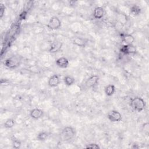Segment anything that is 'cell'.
I'll use <instances>...</instances> for the list:
<instances>
[{
  "label": "cell",
  "mask_w": 149,
  "mask_h": 149,
  "mask_svg": "<svg viewBox=\"0 0 149 149\" xmlns=\"http://www.w3.org/2000/svg\"><path fill=\"white\" fill-rule=\"evenodd\" d=\"M88 42V40L85 38H82L80 37H76L73 38L72 42L76 46L79 47L84 48L86 46Z\"/></svg>",
  "instance_id": "8fae6325"
},
{
  "label": "cell",
  "mask_w": 149,
  "mask_h": 149,
  "mask_svg": "<svg viewBox=\"0 0 149 149\" xmlns=\"http://www.w3.org/2000/svg\"><path fill=\"white\" fill-rule=\"evenodd\" d=\"M76 136V130L74 127L70 126H67L63 127L60 133V137L63 141H69L72 140Z\"/></svg>",
  "instance_id": "6da1fadb"
},
{
  "label": "cell",
  "mask_w": 149,
  "mask_h": 149,
  "mask_svg": "<svg viewBox=\"0 0 149 149\" xmlns=\"http://www.w3.org/2000/svg\"><path fill=\"white\" fill-rule=\"evenodd\" d=\"M15 120L13 118H8L4 122L3 126L6 129H10V128H12L15 126Z\"/></svg>",
  "instance_id": "d6986e66"
},
{
  "label": "cell",
  "mask_w": 149,
  "mask_h": 149,
  "mask_svg": "<svg viewBox=\"0 0 149 149\" xmlns=\"http://www.w3.org/2000/svg\"><path fill=\"white\" fill-rule=\"evenodd\" d=\"M5 6L3 5V4H1L0 5V17L2 18L3 16V14L5 13Z\"/></svg>",
  "instance_id": "603a6c76"
},
{
  "label": "cell",
  "mask_w": 149,
  "mask_h": 149,
  "mask_svg": "<svg viewBox=\"0 0 149 149\" xmlns=\"http://www.w3.org/2000/svg\"><path fill=\"white\" fill-rule=\"evenodd\" d=\"M122 41L125 44H133L134 42V37L130 34H122L120 35Z\"/></svg>",
  "instance_id": "5bb4252c"
},
{
  "label": "cell",
  "mask_w": 149,
  "mask_h": 149,
  "mask_svg": "<svg viewBox=\"0 0 149 149\" xmlns=\"http://www.w3.org/2000/svg\"><path fill=\"white\" fill-rule=\"evenodd\" d=\"M86 148H91V149H100V147L99 144L95 143H91L86 144L85 146Z\"/></svg>",
  "instance_id": "44dd1931"
},
{
  "label": "cell",
  "mask_w": 149,
  "mask_h": 149,
  "mask_svg": "<svg viewBox=\"0 0 149 149\" xmlns=\"http://www.w3.org/2000/svg\"><path fill=\"white\" fill-rule=\"evenodd\" d=\"M12 141L13 148H14L15 149H18V148H20V147L22 146V143L18 139L13 136L12 138Z\"/></svg>",
  "instance_id": "ffe728a7"
},
{
  "label": "cell",
  "mask_w": 149,
  "mask_h": 149,
  "mask_svg": "<svg viewBox=\"0 0 149 149\" xmlns=\"http://www.w3.org/2000/svg\"><path fill=\"white\" fill-rule=\"evenodd\" d=\"M142 130L144 134L148 136L149 133V123L148 122H146L142 125Z\"/></svg>",
  "instance_id": "7402d4cb"
},
{
  "label": "cell",
  "mask_w": 149,
  "mask_h": 149,
  "mask_svg": "<svg viewBox=\"0 0 149 149\" xmlns=\"http://www.w3.org/2000/svg\"><path fill=\"white\" fill-rule=\"evenodd\" d=\"M104 9L101 6H97L94 9L93 15L95 19H101L104 17Z\"/></svg>",
  "instance_id": "4fadbf2b"
},
{
  "label": "cell",
  "mask_w": 149,
  "mask_h": 149,
  "mask_svg": "<svg viewBox=\"0 0 149 149\" xmlns=\"http://www.w3.org/2000/svg\"><path fill=\"white\" fill-rule=\"evenodd\" d=\"M77 1H69V5L70 6H74L77 4Z\"/></svg>",
  "instance_id": "d4e9b609"
},
{
  "label": "cell",
  "mask_w": 149,
  "mask_h": 149,
  "mask_svg": "<svg viewBox=\"0 0 149 149\" xmlns=\"http://www.w3.org/2000/svg\"><path fill=\"white\" fill-rule=\"evenodd\" d=\"M63 82L65 85L67 86H71L75 83V79L73 77L67 75L64 77L63 78Z\"/></svg>",
  "instance_id": "2e32d148"
},
{
  "label": "cell",
  "mask_w": 149,
  "mask_h": 149,
  "mask_svg": "<svg viewBox=\"0 0 149 149\" xmlns=\"http://www.w3.org/2000/svg\"><path fill=\"white\" fill-rule=\"evenodd\" d=\"M132 148H139V147L137 146V144H133V146H132Z\"/></svg>",
  "instance_id": "484cf974"
},
{
  "label": "cell",
  "mask_w": 149,
  "mask_h": 149,
  "mask_svg": "<svg viewBox=\"0 0 149 149\" xmlns=\"http://www.w3.org/2000/svg\"><path fill=\"white\" fill-rule=\"evenodd\" d=\"M141 12V8L137 5H133L130 8V12L134 16H138Z\"/></svg>",
  "instance_id": "e0dca14e"
},
{
  "label": "cell",
  "mask_w": 149,
  "mask_h": 149,
  "mask_svg": "<svg viewBox=\"0 0 149 149\" xmlns=\"http://www.w3.org/2000/svg\"><path fill=\"white\" fill-rule=\"evenodd\" d=\"M120 52L125 55L136 54L137 49L133 44H125L120 48Z\"/></svg>",
  "instance_id": "5b68a950"
},
{
  "label": "cell",
  "mask_w": 149,
  "mask_h": 149,
  "mask_svg": "<svg viewBox=\"0 0 149 149\" xmlns=\"http://www.w3.org/2000/svg\"><path fill=\"white\" fill-rule=\"evenodd\" d=\"M48 133L45 132V131H42L38 133L37 136V139L38 141H45L48 137Z\"/></svg>",
  "instance_id": "ac0fdd59"
},
{
  "label": "cell",
  "mask_w": 149,
  "mask_h": 149,
  "mask_svg": "<svg viewBox=\"0 0 149 149\" xmlns=\"http://www.w3.org/2000/svg\"><path fill=\"white\" fill-rule=\"evenodd\" d=\"M55 63H56V65H57V66H58L60 68H62V69L68 68L69 65V60L66 57H64V56H62V57L58 58L56 60Z\"/></svg>",
  "instance_id": "7c38bea8"
},
{
  "label": "cell",
  "mask_w": 149,
  "mask_h": 149,
  "mask_svg": "<svg viewBox=\"0 0 149 149\" xmlns=\"http://www.w3.org/2000/svg\"><path fill=\"white\" fill-rule=\"evenodd\" d=\"M62 45H63L62 42H61L60 41H58V40L52 42L51 43V44L50 45L48 51L52 54L56 53L61 49Z\"/></svg>",
  "instance_id": "ba28073f"
},
{
  "label": "cell",
  "mask_w": 149,
  "mask_h": 149,
  "mask_svg": "<svg viewBox=\"0 0 149 149\" xmlns=\"http://www.w3.org/2000/svg\"><path fill=\"white\" fill-rule=\"evenodd\" d=\"M100 77L97 75H92L90 76L85 81L84 85L86 88H93L98 83Z\"/></svg>",
  "instance_id": "52a82bcc"
},
{
  "label": "cell",
  "mask_w": 149,
  "mask_h": 149,
  "mask_svg": "<svg viewBox=\"0 0 149 149\" xmlns=\"http://www.w3.org/2000/svg\"><path fill=\"white\" fill-rule=\"evenodd\" d=\"M29 115L33 119H38L43 116L44 111L41 109L36 108L30 111Z\"/></svg>",
  "instance_id": "9c48e42d"
},
{
  "label": "cell",
  "mask_w": 149,
  "mask_h": 149,
  "mask_svg": "<svg viewBox=\"0 0 149 149\" xmlns=\"http://www.w3.org/2000/svg\"><path fill=\"white\" fill-rule=\"evenodd\" d=\"M107 117L111 122H118L121 121L122 119V114L116 110L110 111L107 115Z\"/></svg>",
  "instance_id": "8992f818"
},
{
  "label": "cell",
  "mask_w": 149,
  "mask_h": 149,
  "mask_svg": "<svg viewBox=\"0 0 149 149\" xmlns=\"http://www.w3.org/2000/svg\"><path fill=\"white\" fill-rule=\"evenodd\" d=\"M61 21L57 16H52L50 18L47 24V27L51 30L59 29L61 26Z\"/></svg>",
  "instance_id": "277c9868"
},
{
  "label": "cell",
  "mask_w": 149,
  "mask_h": 149,
  "mask_svg": "<svg viewBox=\"0 0 149 149\" xmlns=\"http://www.w3.org/2000/svg\"><path fill=\"white\" fill-rule=\"evenodd\" d=\"M4 65L9 69H15L19 66L20 64V61L19 57L16 56H12L5 60L3 62Z\"/></svg>",
  "instance_id": "3957f363"
},
{
  "label": "cell",
  "mask_w": 149,
  "mask_h": 149,
  "mask_svg": "<svg viewBox=\"0 0 149 149\" xmlns=\"http://www.w3.org/2000/svg\"><path fill=\"white\" fill-rule=\"evenodd\" d=\"M60 83V79L58 74H53L48 79V85L51 87H57Z\"/></svg>",
  "instance_id": "30bf717a"
},
{
  "label": "cell",
  "mask_w": 149,
  "mask_h": 149,
  "mask_svg": "<svg viewBox=\"0 0 149 149\" xmlns=\"http://www.w3.org/2000/svg\"><path fill=\"white\" fill-rule=\"evenodd\" d=\"M27 16V12L26 11H23L19 15V18L21 20H24L26 18Z\"/></svg>",
  "instance_id": "cb8c5ba5"
},
{
  "label": "cell",
  "mask_w": 149,
  "mask_h": 149,
  "mask_svg": "<svg viewBox=\"0 0 149 149\" xmlns=\"http://www.w3.org/2000/svg\"><path fill=\"white\" fill-rule=\"evenodd\" d=\"M105 91V94L108 96H112V95H113L116 91V88L115 86L113 84H109L108 85H107L104 89Z\"/></svg>",
  "instance_id": "9a60e30c"
},
{
  "label": "cell",
  "mask_w": 149,
  "mask_h": 149,
  "mask_svg": "<svg viewBox=\"0 0 149 149\" xmlns=\"http://www.w3.org/2000/svg\"><path fill=\"white\" fill-rule=\"evenodd\" d=\"M146 102L144 100L140 97H136L132 98L130 102V106L133 110L140 112L146 108Z\"/></svg>",
  "instance_id": "7a4b0ae2"
}]
</instances>
